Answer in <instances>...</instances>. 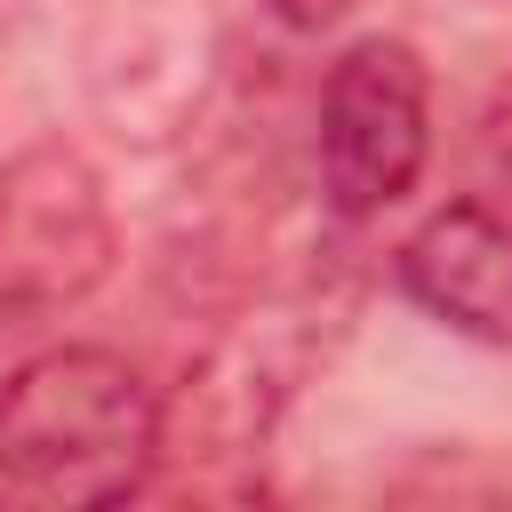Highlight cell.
Here are the masks:
<instances>
[{
    "mask_svg": "<svg viewBox=\"0 0 512 512\" xmlns=\"http://www.w3.org/2000/svg\"><path fill=\"white\" fill-rule=\"evenodd\" d=\"M400 288L456 336L512 344V216L448 200L400 240Z\"/></svg>",
    "mask_w": 512,
    "mask_h": 512,
    "instance_id": "277c9868",
    "label": "cell"
},
{
    "mask_svg": "<svg viewBox=\"0 0 512 512\" xmlns=\"http://www.w3.org/2000/svg\"><path fill=\"white\" fill-rule=\"evenodd\" d=\"M120 256L104 176L72 144H24L0 160V320H48L104 288Z\"/></svg>",
    "mask_w": 512,
    "mask_h": 512,
    "instance_id": "3957f363",
    "label": "cell"
},
{
    "mask_svg": "<svg viewBox=\"0 0 512 512\" xmlns=\"http://www.w3.org/2000/svg\"><path fill=\"white\" fill-rule=\"evenodd\" d=\"M488 144H496V160L512 168V88L496 96V112H488Z\"/></svg>",
    "mask_w": 512,
    "mask_h": 512,
    "instance_id": "5b68a950",
    "label": "cell"
},
{
    "mask_svg": "<svg viewBox=\"0 0 512 512\" xmlns=\"http://www.w3.org/2000/svg\"><path fill=\"white\" fill-rule=\"evenodd\" d=\"M160 472V392L104 344H48L0 384V496L128 504Z\"/></svg>",
    "mask_w": 512,
    "mask_h": 512,
    "instance_id": "6da1fadb",
    "label": "cell"
},
{
    "mask_svg": "<svg viewBox=\"0 0 512 512\" xmlns=\"http://www.w3.org/2000/svg\"><path fill=\"white\" fill-rule=\"evenodd\" d=\"M424 152H432L424 56L408 40H384V32L352 40L320 80V136H312L328 216L368 224V216L400 208L424 176Z\"/></svg>",
    "mask_w": 512,
    "mask_h": 512,
    "instance_id": "7a4b0ae2",
    "label": "cell"
}]
</instances>
